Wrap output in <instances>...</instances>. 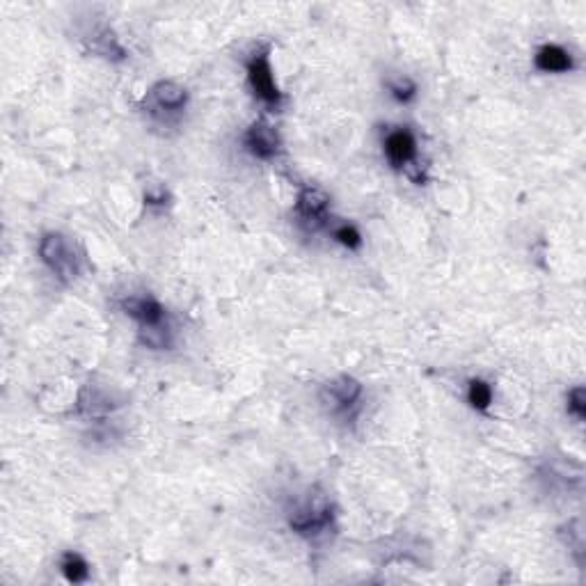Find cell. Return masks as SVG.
I'll use <instances>...</instances> for the list:
<instances>
[{"instance_id": "cell-11", "label": "cell", "mask_w": 586, "mask_h": 586, "mask_svg": "<svg viewBox=\"0 0 586 586\" xmlns=\"http://www.w3.org/2000/svg\"><path fill=\"white\" fill-rule=\"evenodd\" d=\"M465 399L467 403H470L472 410H477V413H486L495 401V387L483 378H472L470 383H467Z\"/></svg>"}, {"instance_id": "cell-2", "label": "cell", "mask_w": 586, "mask_h": 586, "mask_svg": "<svg viewBox=\"0 0 586 586\" xmlns=\"http://www.w3.org/2000/svg\"><path fill=\"white\" fill-rule=\"evenodd\" d=\"M39 261L49 268V273L62 284H71L81 275V257L71 241L60 232L42 234L37 245Z\"/></svg>"}, {"instance_id": "cell-15", "label": "cell", "mask_w": 586, "mask_h": 586, "mask_svg": "<svg viewBox=\"0 0 586 586\" xmlns=\"http://www.w3.org/2000/svg\"><path fill=\"white\" fill-rule=\"evenodd\" d=\"M568 415H573L577 422H582L586 415V392L582 385H577L568 392Z\"/></svg>"}, {"instance_id": "cell-5", "label": "cell", "mask_w": 586, "mask_h": 586, "mask_svg": "<svg viewBox=\"0 0 586 586\" xmlns=\"http://www.w3.org/2000/svg\"><path fill=\"white\" fill-rule=\"evenodd\" d=\"M296 218L298 225L305 227L307 232H321V229H326L332 218L330 195L319 186L300 188L296 197Z\"/></svg>"}, {"instance_id": "cell-12", "label": "cell", "mask_w": 586, "mask_h": 586, "mask_svg": "<svg viewBox=\"0 0 586 586\" xmlns=\"http://www.w3.org/2000/svg\"><path fill=\"white\" fill-rule=\"evenodd\" d=\"M326 229H328V234L332 236V241L342 245V248L351 250V252H355V250H360V248H362L364 239H362L360 229L355 227L353 223H337L335 218H330V223H328Z\"/></svg>"}, {"instance_id": "cell-14", "label": "cell", "mask_w": 586, "mask_h": 586, "mask_svg": "<svg viewBox=\"0 0 586 586\" xmlns=\"http://www.w3.org/2000/svg\"><path fill=\"white\" fill-rule=\"evenodd\" d=\"M387 90H390L392 99L399 101V104H410L417 97V83L408 76L394 78V81L387 83Z\"/></svg>"}, {"instance_id": "cell-3", "label": "cell", "mask_w": 586, "mask_h": 586, "mask_svg": "<svg viewBox=\"0 0 586 586\" xmlns=\"http://www.w3.org/2000/svg\"><path fill=\"white\" fill-rule=\"evenodd\" d=\"M383 154L390 168L406 174L415 184H422L424 172L419 165V142L408 126H390L383 136Z\"/></svg>"}, {"instance_id": "cell-4", "label": "cell", "mask_w": 586, "mask_h": 586, "mask_svg": "<svg viewBox=\"0 0 586 586\" xmlns=\"http://www.w3.org/2000/svg\"><path fill=\"white\" fill-rule=\"evenodd\" d=\"M362 397H364V387L358 378L342 374L330 378L328 383H323L319 399L321 406L328 410V415L337 417V419H353L355 413H358L362 406Z\"/></svg>"}, {"instance_id": "cell-10", "label": "cell", "mask_w": 586, "mask_h": 586, "mask_svg": "<svg viewBox=\"0 0 586 586\" xmlns=\"http://www.w3.org/2000/svg\"><path fill=\"white\" fill-rule=\"evenodd\" d=\"M534 67L541 74H568V71L575 69V60L564 46L543 44L534 53Z\"/></svg>"}, {"instance_id": "cell-9", "label": "cell", "mask_w": 586, "mask_h": 586, "mask_svg": "<svg viewBox=\"0 0 586 586\" xmlns=\"http://www.w3.org/2000/svg\"><path fill=\"white\" fill-rule=\"evenodd\" d=\"M241 142L245 152L252 158H259V161H273V158L282 154L280 133L275 131V126L264 120L252 122L248 129H245Z\"/></svg>"}, {"instance_id": "cell-8", "label": "cell", "mask_w": 586, "mask_h": 586, "mask_svg": "<svg viewBox=\"0 0 586 586\" xmlns=\"http://www.w3.org/2000/svg\"><path fill=\"white\" fill-rule=\"evenodd\" d=\"M332 511L328 502H305L289 513V527L300 536H321L332 527Z\"/></svg>"}, {"instance_id": "cell-7", "label": "cell", "mask_w": 586, "mask_h": 586, "mask_svg": "<svg viewBox=\"0 0 586 586\" xmlns=\"http://www.w3.org/2000/svg\"><path fill=\"white\" fill-rule=\"evenodd\" d=\"M188 106V90L174 81H158L147 97L149 115L161 122H170L181 115Z\"/></svg>"}, {"instance_id": "cell-13", "label": "cell", "mask_w": 586, "mask_h": 586, "mask_svg": "<svg viewBox=\"0 0 586 586\" xmlns=\"http://www.w3.org/2000/svg\"><path fill=\"white\" fill-rule=\"evenodd\" d=\"M60 570L67 577V582L81 584L90 577V564H87L83 554L78 552H65L60 559Z\"/></svg>"}, {"instance_id": "cell-16", "label": "cell", "mask_w": 586, "mask_h": 586, "mask_svg": "<svg viewBox=\"0 0 586 586\" xmlns=\"http://www.w3.org/2000/svg\"><path fill=\"white\" fill-rule=\"evenodd\" d=\"M170 200L168 190H165L163 186H156V188H149L145 193V204L147 207H165Z\"/></svg>"}, {"instance_id": "cell-6", "label": "cell", "mask_w": 586, "mask_h": 586, "mask_svg": "<svg viewBox=\"0 0 586 586\" xmlns=\"http://www.w3.org/2000/svg\"><path fill=\"white\" fill-rule=\"evenodd\" d=\"M120 307L131 321H136L138 330L170 326L168 310H165L161 300L154 298L152 293H129V296L122 298Z\"/></svg>"}, {"instance_id": "cell-1", "label": "cell", "mask_w": 586, "mask_h": 586, "mask_svg": "<svg viewBox=\"0 0 586 586\" xmlns=\"http://www.w3.org/2000/svg\"><path fill=\"white\" fill-rule=\"evenodd\" d=\"M245 76H248V85L259 104H264L268 110H280L284 94L277 87L273 65H271V44H257L245 58Z\"/></svg>"}]
</instances>
